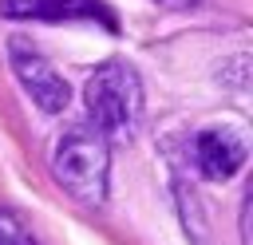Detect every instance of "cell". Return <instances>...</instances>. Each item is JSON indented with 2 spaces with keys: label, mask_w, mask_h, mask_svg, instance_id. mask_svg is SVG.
Segmentation results:
<instances>
[{
  "label": "cell",
  "mask_w": 253,
  "mask_h": 245,
  "mask_svg": "<svg viewBox=\"0 0 253 245\" xmlns=\"http://www.w3.org/2000/svg\"><path fill=\"white\" fill-rule=\"evenodd\" d=\"M83 107L91 115V130L107 142H126L142 122V79L130 63L107 59L91 71L83 87Z\"/></svg>",
  "instance_id": "1"
},
{
  "label": "cell",
  "mask_w": 253,
  "mask_h": 245,
  "mask_svg": "<svg viewBox=\"0 0 253 245\" xmlns=\"http://www.w3.org/2000/svg\"><path fill=\"white\" fill-rule=\"evenodd\" d=\"M51 174L71 198H79L87 205H99L107 198V178H111L107 138L91 126L63 130L55 138V150H51Z\"/></svg>",
  "instance_id": "2"
},
{
  "label": "cell",
  "mask_w": 253,
  "mask_h": 245,
  "mask_svg": "<svg viewBox=\"0 0 253 245\" xmlns=\"http://www.w3.org/2000/svg\"><path fill=\"white\" fill-rule=\"evenodd\" d=\"M8 59H12V71H16L20 87L32 95V103H36L40 111L59 115V111L67 107L71 87H67V79L47 63V55H43L40 47H32L24 36H12V40H8Z\"/></svg>",
  "instance_id": "3"
},
{
  "label": "cell",
  "mask_w": 253,
  "mask_h": 245,
  "mask_svg": "<svg viewBox=\"0 0 253 245\" xmlns=\"http://www.w3.org/2000/svg\"><path fill=\"white\" fill-rule=\"evenodd\" d=\"M245 158H249L245 134L233 126H206L194 134V162H198L202 178H210V182L233 178L245 166Z\"/></svg>",
  "instance_id": "4"
},
{
  "label": "cell",
  "mask_w": 253,
  "mask_h": 245,
  "mask_svg": "<svg viewBox=\"0 0 253 245\" xmlns=\"http://www.w3.org/2000/svg\"><path fill=\"white\" fill-rule=\"evenodd\" d=\"M0 16L4 20H95L107 32H119L115 12L103 0H0Z\"/></svg>",
  "instance_id": "5"
},
{
  "label": "cell",
  "mask_w": 253,
  "mask_h": 245,
  "mask_svg": "<svg viewBox=\"0 0 253 245\" xmlns=\"http://www.w3.org/2000/svg\"><path fill=\"white\" fill-rule=\"evenodd\" d=\"M0 245H36V237L24 229V221L8 209H0Z\"/></svg>",
  "instance_id": "6"
},
{
  "label": "cell",
  "mask_w": 253,
  "mask_h": 245,
  "mask_svg": "<svg viewBox=\"0 0 253 245\" xmlns=\"http://www.w3.org/2000/svg\"><path fill=\"white\" fill-rule=\"evenodd\" d=\"M154 4H162V8H194L202 0H154Z\"/></svg>",
  "instance_id": "7"
}]
</instances>
